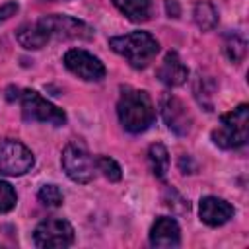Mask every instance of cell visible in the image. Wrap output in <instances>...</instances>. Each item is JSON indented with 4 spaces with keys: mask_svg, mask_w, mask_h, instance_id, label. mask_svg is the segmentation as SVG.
<instances>
[{
    "mask_svg": "<svg viewBox=\"0 0 249 249\" xmlns=\"http://www.w3.org/2000/svg\"><path fill=\"white\" fill-rule=\"evenodd\" d=\"M117 115L124 130L138 134V132H144L154 123L156 111L148 91L124 88L117 103Z\"/></svg>",
    "mask_w": 249,
    "mask_h": 249,
    "instance_id": "1",
    "label": "cell"
},
{
    "mask_svg": "<svg viewBox=\"0 0 249 249\" xmlns=\"http://www.w3.org/2000/svg\"><path fill=\"white\" fill-rule=\"evenodd\" d=\"M109 47L117 54L124 56L128 60V64L134 68H144L160 51L158 41L148 31H132L126 35L111 37Z\"/></svg>",
    "mask_w": 249,
    "mask_h": 249,
    "instance_id": "2",
    "label": "cell"
},
{
    "mask_svg": "<svg viewBox=\"0 0 249 249\" xmlns=\"http://www.w3.org/2000/svg\"><path fill=\"white\" fill-rule=\"evenodd\" d=\"M249 138V107L241 103L233 111L222 115L218 128L212 130V140L224 150L239 148Z\"/></svg>",
    "mask_w": 249,
    "mask_h": 249,
    "instance_id": "3",
    "label": "cell"
},
{
    "mask_svg": "<svg viewBox=\"0 0 249 249\" xmlns=\"http://www.w3.org/2000/svg\"><path fill=\"white\" fill-rule=\"evenodd\" d=\"M62 169L76 183H89L95 175V158L82 140H72L62 150Z\"/></svg>",
    "mask_w": 249,
    "mask_h": 249,
    "instance_id": "4",
    "label": "cell"
},
{
    "mask_svg": "<svg viewBox=\"0 0 249 249\" xmlns=\"http://www.w3.org/2000/svg\"><path fill=\"white\" fill-rule=\"evenodd\" d=\"M19 99H21V113H23L25 121H29V123H51L54 126H60V124L66 123L64 111L58 109L56 105H53L51 101H47L35 89H23Z\"/></svg>",
    "mask_w": 249,
    "mask_h": 249,
    "instance_id": "5",
    "label": "cell"
},
{
    "mask_svg": "<svg viewBox=\"0 0 249 249\" xmlns=\"http://www.w3.org/2000/svg\"><path fill=\"white\" fill-rule=\"evenodd\" d=\"M33 241L37 247L43 249L68 247L74 243V228L62 218H47L35 228Z\"/></svg>",
    "mask_w": 249,
    "mask_h": 249,
    "instance_id": "6",
    "label": "cell"
},
{
    "mask_svg": "<svg viewBox=\"0 0 249 249\" xmlns=\"http://www.w3.org/2000/svg\"><path fill=\"white\" fill-rule=\"evenodd\" d=\"M31 150L19 140L2 138L0 140V173L2 175H23L33 167Z\"/></svg>",
    "mask_w": 249,
    "mask_h": 249,
    "instance_id": "7",
    "label": "cell"
},
{
    "mask_svg": "<svg viewBox=\"0 0 249 249\" xmlns=\"http://www.w3.org/2000/svg\"><path fill=\"white\" fill-rule=\"evenodd\" d=\"M39 23L45 27L49 37H58V39H91L93 37V29L72 16L51 14V16H43Z\"/></svg>",
    "mask_w": 249,
    "mask_h": 249,
    "instance_id": "8",
    "label": "cell"
},
{
    "mask_svg": "<svg viewBox=\"0 0 249 249\" xmlns=\"http://www.w3.org/2000/svg\"><path fill=\"white\" fill-rule=\"evenodd\" d=\"M64 66L86 82H99L105 78L103 62L84 49H70L64 53Z\"/></svg>",
    "mask_w": 249,
    "mask_h": 249,
    "instance_id": "9",
    "label": "cell"
},
{
    "mask_svg": "<svg viewBox=\"0 0 249 249\" xmlns=\"http://www.w3.org/2000/svg\"><path fill=\"white\" fill-rule=\"evenodd\" d=\"M160 113H161V119L165 121L169 130H173L179 136L189 134L191 124H193V117L179 97H175L171 93L163 95L160 99Z\"/></svg>",
    "mask_w": 249,
    "mask_h": 249,
    "instance_id": "10",
    "label": "cell"
},
{
    "mask_svg": "<svg viewBox=\"0 0 249 249\" xmlns=\"http://www.w3.org/2000/svg\"><path fill=\"white\" fill-rule=\"evenodd\" d=\"M233 206L230 202H226L224 198H218V196H204L200 198V206H198V214H200V220L206 224V226H222L226 224L230 218H233Z\"/></svg>",
    "mask_w": 249,
    "mask_h": 249,
    "instance_id": "11",
    "label": "cell"
},
{
    "mask_svg": "<svg viewBox=\"0 0 249 249\" xmlns=\"http://www.w3.org/2000/svg\"><path fill=\"white\" fill-rule=\"evenodd\" d=\"M156 76H158V80L163 82L165 86L175 88V86H181V84L187 82L189 70H187V66L183 64V60L179 58V54H177L175 51H169V53L163 56L160 68L156 70Z\"/></svg>",
    "mask_w": 249,
    "mask_h": 249,
    "instance_id": "12",
    "label": "cell"
},
{
    "mask_svg": "<svg viewBox=\"0 0 249 249\" xmlns=\"http://www.w3.org/2000/svg\"><path fill=\"white\" fill-rule=\"evenodd\" d=\"M150 243L154 247H177L181 243L179 224L169 216L158 218L150 230Z\"/></svg>",
    "mask_w": 249,
    "mask_h": 249,
    "instance_id": "13",
    "label": "cell"
},
{
    "mask_svg": "<svg viewBox=\"0 0 249 249\" xmlns=\"http://www.w3.org/2000/svg\"><path fill=\"white\" fill-rule=\"evenodd\" d=\"M16 39L18 43L23 47V49H29V51H37L41 47H45L49 43V33L45 31V27L35 21V23H25L21 25L18 31H16Z\"/></svg>",
    "mask_w": 249,
    "mask_h": 249,
    "instance_id": "14",
    "label": "cell"
},
{
    "mask_svg": "<svg viewBox=\"0 0 249 249\" xmlns=\"http://www.w3.org/2000/svg\"><path fill=\"white\" fill-rule=\"evenodd\" d=\"M113 4L130 21L140 23V21L150 19V12H152L150 0H113Z\"/></svg>",
    "mask_w": 249,
    "mask_h": 249,
    "instance_id": "15",
    "label": "cell"
},
{
    "mask_svg": "<svg viewBox=\"0 0 249 249\" xmlns=\"http://www.w3.org/2000/svg\"><path fill=\"white\" fill-rule=\"evenodd\" d=\"M193 91H195V97H196L198 105H200L204 111H212V109H214L216 82H214L210 76L198 74L196 80H195V84H193Z\"/></svg>",
    "mask_w": 249,
    "mask_h": 249,
    "instance_id": "16",
    "label": "cell"
},
{
    "mask_svg": "<svg viewBox=\"0 0 249 249\" xmlns=\"http://www.w3.org/2000/svg\"><path fill=\"white\" fill-rule=\"evenodd\" d=\"M148 161H150L152 173L158 179H163L165 173L169 171V154H167L165 146L160 144V142H156V144L150 146V150H148Z\"/></svg>",
    "mask_w": 249,
    "mask_h": 249,
    "instance_id": "17",
    "label": "cell"
},
{
    "mask_svg": "<svg viewBox=\"0 0 249 249\" xmlns=\"http://www.w3.org/2000/svg\"><path fill=\"white\" fill-rule=\"evenodd\" d=\"M193 18H195V23L202 31H210L218 23V12L210 2H198L193 10Z\"/></svg>",
    "mask_w": 249,
    "mask_h": 249,
    "instance_id": "18",
    "label": "cell"
},
{
    "mask_svg": "<svg viewBox=\"0 0 249 249\" xmlns=\"http://www.w3.org/2000/svg\"><path fill=\"white\" fill-rule=\"evenodd\" d=\"M245 51H247V43H245V39H243L241 33L230 31V33L224 37V53H226V56H228L233 64H237V62L245 56Z\"/></svg>",
    "mask_w": 249,
    "mask_h": 249,
    "instance_id": "19",
    "label": "cell"
},
{
    "mask_svg": "<svg viewBox=\"0 0 249 249\" xmlns=\"http://www.w3.org/2000/svg\"><path fill=\"white\" fill-rule=\"evenodd\" d=\"M95 167H97V171H101L103 177L109 179V181H119L121 175H123L119 163H117L113 158H109V156H97V158H95Z\"/></svg>",
    "mask_w": 249,
    "mask_h": 249,
    "instance_id": "20",
    "label": "cell"
},
{
    "mask_svg": "<svg viewBox=\"0 0 249 249\" xmlns=\"http://www.w3.org/2000/svg\"><path fill=\"white\" fill-rule=\"evenodd\" d=\"M37 198H39L45 206H49V208H56V206H60L62 200H64L62 191H60L56 185H43V187L39 189V193H37Z\"/></svg>",
    "mask_w": 249,
    "mask_h": 249,
    "instance_id": "21",
    "label": "cell"
},
{
    "mask_svg": "<svg viewBox=\"0 0 249 249\" xmlns=\"http://www.w3.org/2000/svg\"><path fill=\"white\" fill-rule=\"evenodd\" d=\"M16 200H18V196H16L14 187L6 181H0V214L10 212L16 206Z\"/></svg>",
    "mask_w": 249,
    "mask_h": 249,
    "instance_id": "22",
    "label": "cell"
},
{
    "mask_svg": "<svg viewBox=\"0 0 249 249\" xmlns=\"http://www.w3.org/2000/svg\"><path fill=\"white\" fill-rule=\"evenodd\" d=\"M163 202H165V206H169L171 210H175V212H179V214L189 212V202H187L177 191H173V189H167V191H165Z\"/></svg>",
    "mask_w": 249,
    "mask_h": 249,
    "instance_id": "23",
    "label": "cell"
},
{
    "mask_svg": "<svg viewBox=\"0 0 249 249\" xmlns=\"http://www.w3.org/2000/svg\"><path fill=\"white\" fill-rule=\"evenodd\" d=\"M18 10H19V6H18L16 2H6V4H2V6H0V21H6V19H10L12 16H16Z\"/></svg>",
    "mask_w": 249,
    "mask_h": 249,
    "instance_id": "24",
    "label": "cell"
},
{
    "mask_svg": "<svg viewBox=\"0 0 249 249\" xmlns=\"http://www.w3.org/2000/svg\"><path fill=\"white\" fill-rule=\"evenodd\" d=\"M165 10H167L169 18H179V4H177V0H165Z\"/></svg>",
    "mask_w": 249,
    "mask_h": 249,
    "instance_id": "25",
    "label": "cell"
}]
</instances>
